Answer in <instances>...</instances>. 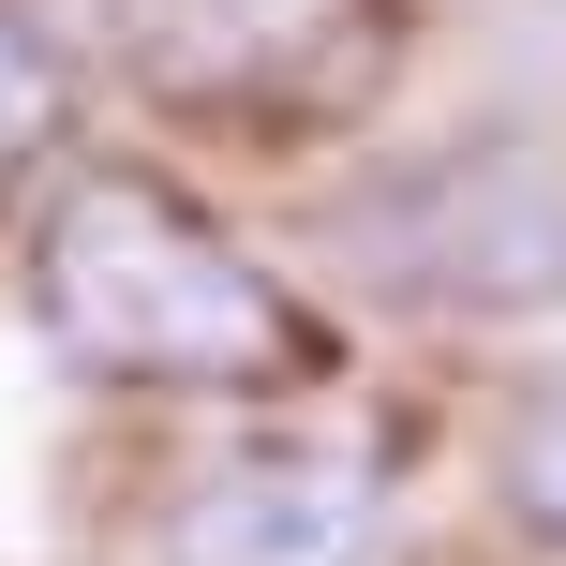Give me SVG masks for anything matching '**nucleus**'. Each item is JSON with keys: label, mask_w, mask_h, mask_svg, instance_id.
I'll return each mask as SVG.
<instances>
[{"label": "nucleus", "mask_w": 566, "mask_h": 566, "mask_svg": "<svg viewBox=\"0 0 566 566\" xmlns=\"http://www.w3.org/2000/svg\"><path fill=\"white\" fill-rule=\"evenodd\" d=\"M15 298L45 358L90 388H313L328 373V313L135 149H60L15 195Z\"/></svg>", "instance_id": "1"}, {"label": "nucleus", "mask_w": 566, "mask_h": 566, "mask_svg": "<svg viewBox=\"0 0 566 566\" xmlns=\"http://www.w3.org/2000/svg\"><path fill=\"white\" fill-rule=\"evenodd\" d=\"M328 269L402 313H462V328H537L566 313V149L522 119H462V135H402L343 179Z\"/></svg>", "instance_id": "2"}, {"label": "nucleus", "mask_w": 566, "mask_h": 566, "mask_svg": "<svg viewBox=\"0 0 566 566\" xmlns=\"http://www.w3.org/2000/svg\"><path fill=\"white\" fill-rule=\"evenodd\" d=\"M75 60H105L135 105L209 119V135H283L373 90L388 0H45Z\"/></svg>", "instance_id": "3"}, {"label": "nucleus", "mask_w": 566, "mask_h": 566, "mask_svg": "<svg viewBox=\"0 0 566 566\" xmlns=\"http://www.w3.org/2000/svg\"><path fill=\"white\" fill-rule=\"evenodd\" d=\"M388 552V462L373 432H269L209 462L179 507V566H373Z\"/></svg>", "instance_id": "4"}, {"label": "nucleus", "mask_w": 566, "mask_h": 566, "mask_svg": "<svg viewBox=\"0 0 566 566\" xmlns=\"http://www.w3.org/2000/svg\"><path fill=\"white\" fill-rule=\"evenodd\" d=\"M60 149H75V30L45 0H0V195H30Z\"/></svg>", "instance_id": "5"}, {"label": "nucleus", "mask_w": 566, "mask_h": 566, "mask_svg": "<svg viewBox=\"0 0 566 566\" xmlns=\"http://www.w3.org/2000/svg\"><path fill=\"white\" fill-rule=\"evenodd\" d=\"M507 522L566 552V373H537L507 402Z\"/></svg>", "instance_id": "6"}]
</instances>
